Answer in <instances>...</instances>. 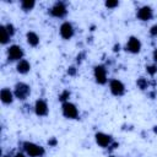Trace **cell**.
Returning <instances> with one entry per match:
<instances>
[{
    "mask_svg": "<svg viewBox=\"0 0 157 157\" xmlns=\"http://www.w3.org/2000/svg\"><path fill=\"white\" fill-rule=\"evenodd\" d=\"M22 146H23V150H25L26 155L29 156V157H42L45 153V150L42 146H39L34 142L26 141V142H23Z\"/></svg>",
    "mask_w": 157,
    "mask_h": 157,
    "instance_id": "cell-1",
    "label": "cell"
},
{
    "mask_svg": "<svg viewBox=\"0 0 157 157\" xmlns=\"http://www.w3.org/2000/svg\"><path fill=\"white\" fill-rule=\"evenodd\" d=\"M23 55H25V53H23L22 47L17 45V44H12L7 48V59L10 61H17L18 63L20 60L23 59Z\"/></svg>",
    "mask_w": 157,
    "mask_h": 157,
    "instance_id": "cell-2",
    "label": "cell"
},
{
    "mask_svg": "<svg viewBox=\"0 0 157 157\" xmlns=\"http://www.w3.org/2000/svg\"><path fill=\"white\" fill-rule=\"evenodd\" d=\"M13 94L16 98L25 101L29 94H31V87L25 83V82H17L15 85V90H13Z\"/></svg>",
    "mask_w": 157,
    "mask_h": 157,
    "instance_id": "cell-3",
    "label": "cell"
},
{
    "mask_svg": "<svg viewBox=\"0 0 157 157\" xmlns=\"http://www.w3.org/2000/svg\"><path fill=\"white\" fill-rule=\"evenodd\" d=\"M61 112H63V115L67 119H76L78 117V109L77 107L71 103V102H64L61 104Z\"/></svg>",
    "mask_w": 157,
    "mask_h": 157,
    "instance_id": "cell-4",
    "label": "cell"
},
{
    "mask_svg": "<svg viewBox=\"0 0 157 157\" xmlns=\"http://www.w3.org/2000/svg\"><path fill=\"white\" fill-rule=\"evenodd\" d=\"M49 13H50L53 17L63 18V17H65L66 13H67L66 5H65L63 1H58V2H55V4L49 9Z\"/></svg>",
    "mask_w": 157,
    "mask_h": 157,
    "instance_id": "cell-5",
    "label": "cell"
},
{
    "mask_svg": "<svg viewBox=\"0 0 157 157\" xmlns=\"http://www.w3.org/2000/svg\"><path fill=\"white\" fill-rule=\"evenodd\" d=\"M93 76L94 80L98 85H104L107 83L108 78H107V69L104 65H96L93 67Z\"/></svg>",
    "mask_w": 157,
    "mask_h": 157,
    "instance_id": "cell-6",
    "label": "cell"
},
{
    "mask_svg": "<svg viewBox=\"0 0 157 157\" xmlns=\"http://www.w3.org/2000/svg\"><path fill=\"white\" fill-rule=\"evenodd\" d=\"M109 91H110L112 94H114L117 97H120L125 93V86L120 80L113 78V80L109 81Z\"/></svg>",
    "mask_w": 157,
    "mask_h": 157,
    "instance_id": "cell-7",
    "label": "cell"
},
{
    "mask_svg": "<svg viewBox=\"0 0 157 157\" xmlns=\"http://www.w3.org/2000/svg\"><path fill=\"white\" fill-rule=\"evenodd\" d=\"M59 33H60V36H61L63 39L69 40V39L72 38V36H74V33H75L74 26H72L70 22L65 21V22H63V23L60 25V27H59Z\"/></svg>",
    "mask_w": 157,
    "mask_h": 157,
    "instance_id": "cell-8",
    "label": "cell"
},
{
    "mask_svg": "<svg viewBox=\"0 0 157 157\" xmlns=\"http://www.w3.org/2000/svg\"><path fill=\"white\" fill-rule=\"evenodd\" d=\"M94 140H96L97 145L101 146V147H103V148H107V147H109L113 144L112 136L108 135V134H105V132H97L94 135Z\"/></svg>",
    "mask_w": 157,
    "mask_h": 157,
    "instance_id": "cell-9",
    "label": "cell"
},
{
    "mask_svg": "<svg viewBox=\"0 0 157 157\" xmlns=\"http://www.w3.org/2000/svg\"><path fill=\"white\" fill-rule=\"evenodd\" d=\"M141 47H142V44H141V42H140V39H139L137 37L131 36V37L128 39V42H126V50L130 52V53H132V54L140 53Z\"/></svg>",
    "mask_w": 157,
    "mask_h": 157,
    "instance_id": "cell-10",
    "label": "cell"
},
{
    "mask_svg": "<svg viewBox=\"0 0 157 157\" xmlns=\"http://www.w3.org/2000/svg\"><path fill=\"white\" fill-rule=\"evenodd\" d=\"M33 109H34L36 115H38V117H45L48 114V112H49L48 103L44 99H37L36 103H34Z\"/></svg>",
    "mask_w": 157,
    "mask_h": 157,
    "instance_id": "cell-11",
    "label": "cell"
},
{
    "mask_svg": "<svg viewBox=\"0 0 157 157\" xmlns=\"http://www.w3.org/2000/svg\"><path fill=\"white\" fill-rule=\"evenodd\" d=\"M136 16L139 20L141 21H150L152 17H153V10L151 6L148 5H145V6H141L137 12H136Z\"/></svg>",
    "mask_w": 157,
    "mask_h": 157,
    "instance_id": "cell-12",
    "label": "cell"
},
{
    "mask_svg": "<svg viewBox=\"0 0 157 157\" xmlns=\"http://www.w3.org/2000/svg\"><path fill=\"white\" fill-rule=\"evenodd\" d=\"M13 98H15V94L12 91H10V88H2L1 92H0V99L4 104H11L13 102Z\"/></svg>",
    "mask_w": 157,
    "mask_h": 157,
    "instance_id": "cell-13",
    "label": "cell"
},
{
    "mask_svg": "<svg viewBox=\"0 0 157 157\" xmlns=\"http://www.w3.org/2000/svg\"><path fill=\"white\" fill-rule=\"evenodd\" d=\"M26 40H27V43L31 45V47H37L38 44H39V36L36 33V32H33V31H28L27 33H26Z\"/></svg>",
    "mask_w": 157,
    "mask_h": 157,
    "instance_id": "cell-14",
    "label": "cell"
},
{
    "mask_svg": "<svg viewBox=\"0 0 157 157\" xmlns=\"http://www.w3.org/2000/svg\"><path fill=\"white\" fill-rule=\"evenodd\" d=\"M16 70H17L18 74L25 75V74L29 72V70H31V64H29L26 59H22V60H20V61L17 63V65H16Z\"/></svg>",
    "mask_w": 157,
    "mask_h": 157,
    "instance_id": "cell-15",
    "label": "cell"
},
{
    "mask_svg": "<svg viewBox=\"0 0 157 157\" xmlns=\"http://www.w3.org/2000/svg\"><path fill=\"white\" fill-rule=\"evenodd\" d=\"M10 38H11V36L9 34V32H7L6 27H5V25H1V26H0V42H1V44H2V45L7 44V43L10 42Z\"/></svg>",
    "mask_w": 157,
    "mask_h": 157,
    "instance_id": "cell-16",
    "label": "cell"
},
{
    "mask_svg": "<svg viewBox=\"0 0 157 157\" xmlns=\"http://www.w3.org/2000/svg\"><path fill=\"white\" fill-rule=\"evenodd\" d=\"M20 5H21V9H22L23 11L28 12V11L33 10V7L36 6V1H34V0H23V1H21Z\"/></svg>",
    "mask_w": 157,
    "mask_h": 157,
    "instance_id": "cell-17",
    "label": "cell"
},
{
    "mask_svg": "<svg viewBox=\"0 0 157 157\" xmlns=\"http://www.w3.org/2000/svg\"><path fill=\"white\" fill-rule=\"evenodd\" d=\"M69 98H70V91L69 90H64L60 94H59V101L60 102H67L69 101Z\"/></svg>",
    "mask_w": 157,
    "mask_h": 157,
    "instance_id": "cell-18",
    "label": "cell"
},
{
    "mask_svg": "<svg viewBox=\"0 0 157 157\" xmlns=\"http://www.w3.org/2000/svg\"><path fill=\"white\" fill-rule=\"evenodd\" d=\"M146 71H147V74L151 75V76L156 75V74H157V64L155 63V64L147 65V66H146Z\"/></svg>",
    "mask_w": 157,
    "mask_h": 157,
    "instance_id": "cell-19",
    "label": "cell"
},
{
    "mask_svg": "<svg viewBox=\"0 0 157 157\" xmlns=\"http://www.w3.org/2000/svg\"><path fill=\"white\" fill-rule=\"evenodd\" d=\"M136 85H137V87L140 88V90H145V88H147V80L146 78H144V77H140L137 81H136Z\"/></svg>",
    "mask_w": 157,
    "mask_h": 157,
    "instance_id": "cell-20",
    "label": "cell"
},
{
    "mask_svg": "<svg viewBox=\"0 0 157 157\" xmlns=\"http://www.w3.org/2000/svg\"><path fill=\"white\" fill-rule=\"evenodd\" d=\"M104 5H105V7H108V9H115V7L119 5V1H118V0H107V1L104 2Z\"/></svg>",
    "mask_w": 157,
    "mask_h": 157,
    "instance_id": "cell-21",
    "label": "cell"
},
{
    "mask_svg": "<svg viewBox=\"0 0 157 157\" xmlns=\"http://www.w3.org/2000/svg\"><path fill=\"white\" fill-rule=\"evenodd\" d=\"M5 27H6L7 32H9V34L12 37L15 34V27H13V25L12 23H7V25H5Z\"/></svg>",
    "mask_w": 157,
    "mask_h": 157,
    "instance_id": "cell-22",
    "label": "cell"
},
{
    "mask_svg": "<svg viewBox=\"0 0 157 157\" xmlns=\"http://www.w3.org/2000/svg\"><path fill=\"white\" fill-rule=\"evenodd\" d=\"M150 34L151 36H157V25H155V26H152L151 28H150Z\"/></svg>",
    "mask_w": 157,
    "mask_h": 157,
    "instance_id": "cell-23",
    "label": "cell"
},
{
    "mask_svg": "<svg viewBox=\"0 0 157 157\" xmlns=\"http://www.w3.org/2000/svg\"><path fill=\"white\" fill-rule=\"evenodd\" d=\"M56 144H58V141H56L55 137H52V139L48 140V145H49V146H53V147H54V146H56Z\"/></svg>",
    "mask_w": 157,
    "mask_h": 157,
    "instance_id": "cell-24",
    "label": "cell"
},
{
    "mask_svg": "<svg viewBox=\"0 0 157 157\" xmlns=\"http://www.w3.org/2000/svg\"><path fill=\"white\" fill-rule=\"evenodd\" d=\"M67 74H69V75H71V76H74V75L76 74V69H75L74 66H70V67L67 69Z\"/></svg>",
    "mask_w": 157,
    "mask_h": 157,
    "instance_id": "cell-25",
    "label": "cell"
},
{
    "mask_svg": "<svg viewBox=\"0 0 157 157\" xmlns=\"http://www.w3.org/2000/svg\"><path fill=\"white\" fill-rule=\"evenodd\" d=\"M152 56H153V60H155V63L157 64V49H155V50H153V54H152Z\"/></svg>",
    "mask_w": 157,
    "mask_h": 157,
    "instance_id": "cell-26",
    "label": "cell"
},
{
    "mask_svg": "<svg viewBox=\"0 0 157 157\" xmlns=\"http://www.w3.org/2000/svg\"><path fill=\"white\" fill-rule=\"evenodd\" d=\"M13 157H27V156H26V155H23V153H21V152H17Z\"/></svg>",
    "mask_w": 157,
    "mask_h": 157,
    "instance_id": "cell-27",
    "label": "cell"
},
{
    "mask_svg": "<svg viewBox=\"0 0 157 157\" xmlns=\"http://www.w3.org/2000/svg\"><path fill=\"white\" fill-rule=\"evenodd\" d=\"M2 157H11V156H10V155H4Z\"/></svg>",
    "mask_w": 157,
    "mask_h": 157,
    "instance_id": "cell-28",
    "label": "cell"
}]
</instances>
